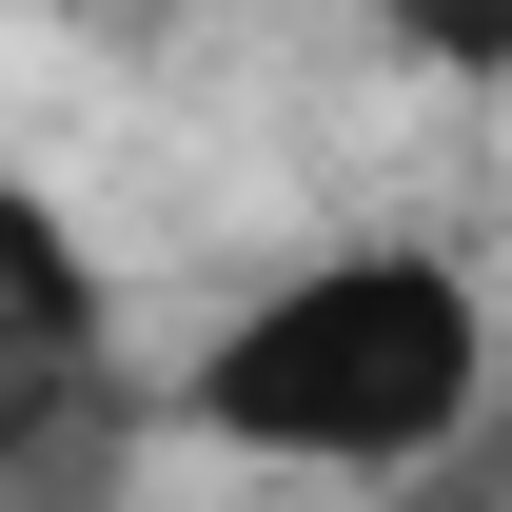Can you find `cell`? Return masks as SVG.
Segmentation results:
<instances>
[{"label":"cell","instance_id":"7a4b0ae2","mask_svg":"<svg viewBox=\"0 0 512 512\" xmlns=\"http://www.w3.org/2000/svg\"><path fill=\"white\" fill-rule=\"evenodd\" d=\"M0 296H20V335H99V296H79V256L40 197H0Z\"/></svg>","mask_w":512,"mask_h":512},{"label":"cell","instance_id":"6da1fadb","mask_svg":"<svg viewBox=\"0 0 512 512\" xmlns=\"http://www.w3.org/2000/svg\"><path fill=\"white\" fill-rule=\"evenodd\" d=\"M473 375H493V335L434 256H316L296 296H256L197 355V434L296 453V473H414V453H453Z\"/></svg>","mask_w":512,"mask_h":512},{"label":"cell","instance_id":"3957f363","mask_svg":"<svg viewBox=\"0 0 512 512\" xmlns=\"http://www.w3.org/2000/svg\"><path fill=\"white\" fill-rule=\"evenodd\" d=\"M394 20H414V60H453V79L512 60V0H394Z\"/></svg>","mask_w":512,"mask_h":512}]
</instances>
